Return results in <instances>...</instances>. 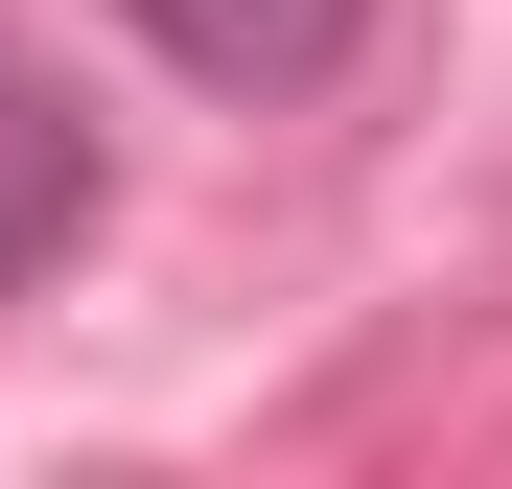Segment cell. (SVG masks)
<instances>
[{
	"label": "cell",
	"instance_id": "obj_1",
	"mask_svg": "<svg viewBox=\"0 0 512 489\" xmlns=\"http://www.w3.org/2000/svg\"><path fill=\"white\" fill-rule=\"evenodd\" d=\"M117 24L187 70V94H303V70H350L373 0H117Z\"/></svg>",
	"mask_w": 512,
	"mask_h": 489
},
{
	"label": "cell",
	"instance_id": "obj_2",
	"mask_svg": "<svg viewBox=\"0 0 512 489\" xmlns=\"http://www.w3.org/2000/svg\"><path fill=\"white\" fill-rule=\"evenodd\" d=\"M70 233H94V117L0 70V303H24V280L70 257Z\"/></svg>",
	"mask_w": 512,
	"mask_h": 489
}]
</instances>
